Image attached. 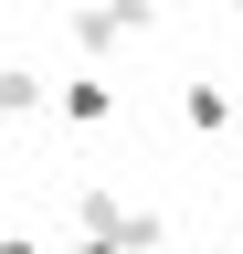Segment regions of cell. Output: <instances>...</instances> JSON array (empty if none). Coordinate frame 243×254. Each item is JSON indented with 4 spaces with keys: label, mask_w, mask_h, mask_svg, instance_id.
Instances as JSON below:
<instances>
[]
</instances>
